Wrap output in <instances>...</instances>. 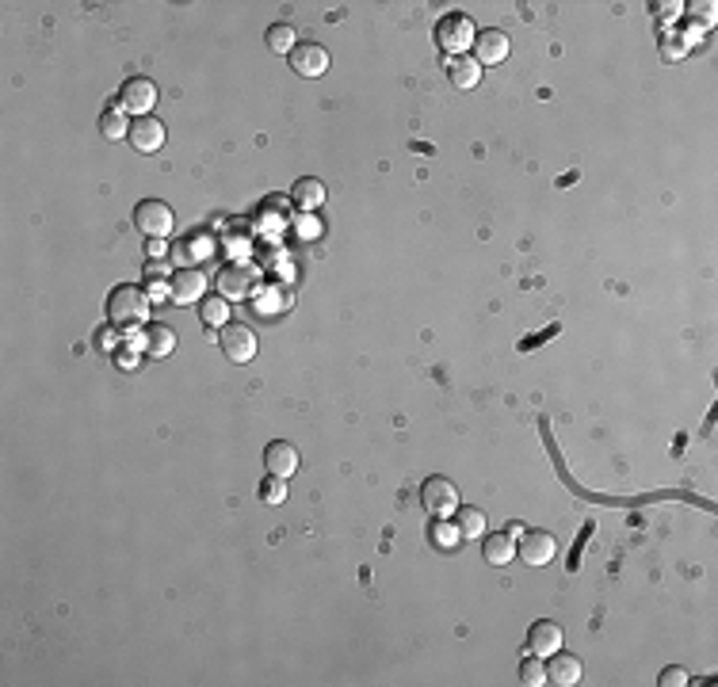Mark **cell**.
<instances>
[{"label": "cell", "instance_id": "obj_1", "mask_svg": "<svg viewBox=\"0 0 718 687\" xmlns=\"http://www.w3.org/2000/svg\"><path fill=\"white\" fill-rule=\"evenodd\" d=\"M150 313V291H141L134 283H123L107 294V321L119 329H138Z\"/></svg>", "mask_w": 718, "mask_h": 687}, {"label": "cell", "instance_id": "obj_2", "mask_svg": "<svg viewBox=\"0 0 718 687\" xmlns=\"http://www.w3.org/2000/svg\"><path fill=\"white\" fill-rule=\"evenodd\" d=\"M134 226L146 241H165L172 226H177V214H172V206L161 199H141L134 206Z\"/></svg>", "mask_w": 718, "mask_h": 687}, {"label": "cell", "instance_id": "obj_3", "mask_svg": "<svg viewBox=\"0 0 718 687\" xmlns=\"http://www.w3.org/2000/svg\"><path fill=\"white\" fill-rule=\"evenodd\" d=\"M474 23H470V15H462V12H448L443 20L436 23V46L448 58H459V54H467L470 46H474Z\"/></svg>", "mask_w": 718, "mask_h": 687}, {"label": "cell", "instance_id": "obj_4", "mask_svg": "<svg viewBox=\"0 0 718 687\" xmlns=\"http://www.w3.org/2000/svg\"><path fill=\"white\" fill-rule=\"evenodd\" d=\"M421 501H424V508L432 512L436 520H448L451 512H459V485L451 482V477H424V485H421Z\"/></svg>", "mask_w": 718, "mask_h": 687}, {"label": "cell", "instance_id": "obj_5", "mask_svg": "<svg viewBox=\"0 0 718 687\" xmlns=\"http://www.w3.org/2000/svg\"><path fill=\"white\" fill-rule=\"evenodd\" d=\"M115 104L126 111V115H134V119L153 115V107H157V85L150 81V77H131V81H123Z\"/></svg>", "mask_w": 718, "mask_h": 687}, {"label": "cell", "instance_id": "obj_6", "mask_svg": "<svg viewBox=\"0 0 718 687\" xmlns=\"http://www.w3.org/2000/svg\"><path fill=\"white\" fill-rule=\"evenodd\" d=\"M218 294L230 298V302H241L257 294V267L252 264H226L218 271Z\"/></svg>", "mask_w": 718, "mask_h": 687}, {"label": "cell", "instance_id": "obj_7", "mask_svg": "<svg viewBox=\"0 0 718 687\" xmlns=\"http://www.w3.org/2000/svg\"><path fill=\"white\" fill-rule=\"evenodd\" d=\"M218 344L226 351L230 363H252L257 359V332L241 321H230L226 329H218Z\"/></svg>", "mask_w": 718, "mask_h": 687}, {"label": "cell", "instance_id": "obj_8", "mask_svg": "<svg viewBox=\"0 0 718 687\" xmlns=\"http://www.w3.org/2000/svg\"><path fill=\"white\" fill-rule=\"evenodd\" d=\"M168 298L177 306H195V302L206 298V276L199 267H177L168 276Z\"/></svg>", "mask_w": 718, "mask_h": 687}, {"label": "cell", "instance_id": "obj_9", "mask_svg": "<svg viewBox=\"0 0 718 687\" xmlns=\"http://www.w3.org/2000/svg\"><path fill=\"white\" fill-rule=\"evenodd\" d=\"M554 554H558V542H554L550 531H523L520 535V547H516L520 562H528V565L539 569V565H550Z\"/></svg>", "mask_w": 718, "mask_h": 687}, {"label": "cell", "instance_id": "obj_10", "mask_svg": "<svg viewBox=\"0 0 718 687\" xmlns=\"http://www.w3.org/2000/svg\"><path fill=\"white\" fill-rule=\"evenodd\" d=\"M508 46H513V42H508L504 31L486 27V31H477V35H474V46H470V50H474V61H477V66H501V61L508 58Z\"/></svg>", "mask_w": 718, "mask_h": 687}, {"label": "cell", "instance_id": "obj_11", "mask_svg": "<svg viewBox=\"0 0 718 687\" xmlns=\"http://www.w3.org/2000/svg\"><path fill=\"white\" fill-rule=\"evenodd\" d=\"M302 466V455H298V447L295 443H286V439H271L268 447H264V470L271 474V477H291L295 470Z\"/></svg>", "mask_w": 718, "mask_h": 687}, {"label": "cell", "instance_id": "obj_12", "mask_svg": "<svg viewBox=\"0 0 718 687\" xmlns=\"http://www.w3.org/2000/svg\"><path fill=\"white\" fill-rule=\"evenodd\" d=\"M291 69L298 77H322L329 69V50L322 42H298L291 50Z\"/></svg>", "mask_w": 718, "mask_h": 687}, {"label": "cell", "instance_id": "obj_13", "mask_svg": "<svg viewBox=\"0 0 718 687\" xmlns=\"http://www.w3.org/2000/svg\"><path fill=\"white\" fill-rule=\"evenodd\" d=\"M165 122L161 119H153V115H141V119H134L131 122V146L138 149V153H157L165 146Z\"/></svg>", "mask_w": 718, "mask_h": 687}, {"label": "cell", "instance_id": "obj_14", "mask_svg": "<svg viewBox=\"0 0 718 687\" xmlns=\"http://www.w3.org/2000/svg\"><path fill=\"white\" fill-rule=\"evenodd\" d=\"M558 649H562V627H558V622H547V619L532 622L528 653H535V657H550V653H558Z\"/></svg>", "mask_w": 718, "mask_h": 687}, {"label": "cell", "instance_id": "obj_15", "mask_svg": "<svg viewBox=\"0 0 718 687\" xmlns=\"http://www.w3.org/2000/svg\"><path fill=\"white\" fill-rule=\"evenodd\" d=\"M482 557L489 565H508L516 557V535L513 531H493L482 538Z\"/></svg>", "mask_w": 718, "mask_h": 687}, {"label": "cell", "instance_id": "obj_16", "mask_svg": "<svg viewBox=\"0 0 718 687\" xmlns=\"http://www.w3.org/2000/svg\"><path fill=\"white\" fill-rule=\"evenodd\" d=\"M448 81L462 92H470L482 85V66L470 58V54H459V58H448Z\"/></svg>", "mask_w": 718, "mask_h": 687}, {"label": "cell", "instance_id": "obj_17", "mask_svg": "<svg viewBox=\"0 0 718 687\" xmlns=\"http://www.w3.org/2000/svg\"><path fill=\"white\" fill-rule=\"evenodd\" d=\"M547 683H558V687H573L581 683V661L569 657V653H550V664H547Z\"/></svg>", "mask_w": 718, "mask_h": 687}, {"label": "cell", "instance_id": "obj_18", "mask_svg": "<svg viewBox=\"0 0 718 687\" xmlns=\"http://www.w3.org/2000/svg\"><path fill=\"white\" fill-rule=\"evenodd\" d=\"M291 199L298 203V211H317V206L325 203V184L317 180V176H302L291 187Z\"/></svg>", "mask_w": 718, "mask_h": 687}, {"label": "cell", "instance_id": "obj_19", "mask_svg": "<svg viewBox=\"0 0 718 687\" xmlns=\"http://www.w3.org/2000/svg\"><path fill=\"white\" fill-rule=\"evenodd\" d=\"M172 351H177V332H172L168 325H161V321L146 325V356L165 359V356H172Z\"/></svg>", "mask_w": 718, "mask_h": 687}, {"label": "cell", "instance_id": "obj_20", "mask_svg": "<svg viewBox=\"0 0 718 687\" xmlns=\"http://www.w3.org/2000/svg\"><path fill=\"white\" fill-rule=\"evenodd\" d=\"M100 134H104L107 141H119V138H131V122H126V111H123L119 104H111V107H104V115H100Z\"/></svg>", "mask_w": 718, "mask_h": 687}, {"label": "cell", "instance_id": "obj_21", "mask_svg": "<svg viewBox=\"0 0 718 687\" xmlns=\"http://www.w3.org/2000/svg\"><path fill=\"white\" fill-rule=\"evenodd\" d=\"M257 298V310L268 317V313H283L286 306H291V291H286V286H279V283H268L264 291H257L252 294Z\"/></svg>", "mask_w": 718, "mask_h": 687}, {"label": "cell", "instance_id": "obj_22", "mask_svg": "<svg viewBox=\"0 0 718 687\" xmlns=\"http://www.w3.org/2000/svg\"><path fill=\"white\" fill-rule=\"evenodd\" d=\"M455 523H459L462 538H482V531H486V512H482V508H470V504H459Z\"/></svg>", "mask_w": 718, "mask_h": 687}, {"label": "cell", "instance_id": "obj_23", "mask_svg": "<svg viewBox=\"0 0 718 687\" xmlns=\"http://www.w3.org/2000/svg\"><path fill=\"white\" fill-rule=\"evenodd\" d=\"M295 46H298V31H295L291 23H276V27H268V50H276V54H286V58H291Z\"/></svg>", "mask_w": 718, "mask_h": 687}, {"label": "cell", "instance_id": "obj_24", "mask_svg": "<svg viewBox=\"0 0 718 687\" xmlns=\"http://www.w3.org/2000/svg\"><path fill=\"white\" fill-rule=\"evenodd\" d=\"M203 325L206 329H226L230 325V298H203Z\"/></svg>", "mask_w": 718, "mask_h": 687}, {"label": "cell", "instance_id": "obj_25", "mask_svg": "<svg viewBox=\"0 0 718 687\" xmlns=\"http://www.w3.org/2000/svg\"><path fill=\"white\" fill-rule=\"evenodd\" d=\"M428 535H432V547H436V550H459V542H462L459 523H448V520H436Z\"/></svg>", "mask_w": 718, "mask_h": 687}, {"label": "cell", "instance_id": "obj_26", "mask_svg": "<svg viewBox=\"0 0 718 687\" xmlns=\"http://www.w3.org/2000/svg\"><path fill=\"white\" fill-rule=\"evenodd\" d=\"M520 680L528 683V687H542V683H547V664H542V657L528 653V657L520 661Z\"/></svg>", "mask_w": 718, "mask_h": 687}, {"label": "cell", "instance_id": "obj_27", "mask_svg": "<svg viewBox=\"0 0 718 687\" xmlns=\"http://www.w3.org/2000/svg\"><path fill=\"white\" fill-rule=\"evenodd\" d=\"M260 501L264 504H283L286 501V482H283V477H264V482H260Z\"/></svg>", "mask_w": 718, "mask_h": 687}, {"label": "cell", "instance_id": "obj_28", "mask_svg": "<svg viewBox=\"0 0 718 687\" xmlns=\"http://www.w3.org/2000/svg\"><path fill=\"white\" fill-rule=\"evenodd\" d=\"M95 348L107 351V356H111V351H119V325H107V329L95 332Z\"/></svg>", "mask_w": 718, "mask_h": 687}, {"label": "cell", "instance_id": "obj_29", "mask_svg": "<svg viewBox=\"0 0 718 687\" xmlns=\"http://www.w3.org/2000/svg\"><path fill=\"white\" fill-rule=\"evenodd\" d=\"M658 683L661 687H684L688 683V673H684V668H665V673L658 676Z\"/></svg>", "mask_w": 718, "mask_h": 687}, {"label": "cell", "instance_id": "obj_30", "mask_svg": "<svg viewBox=\"0 0 718 687\" xmlns=\"http://www.w3.org/2000/svg\"><path fill=\"white\" fill-rule=\"evenodd\" d=\"M692 15H699V20L711 27L714 23V5H711V0H704V5H692Z\"/></svg>", "mask_w": 718, "mask_h": 687}, {"label": "cell", "instance_id": "obj_31", "mask_svg": "<svg viewBox=\"0 0 718 687\" xmlns=\"http://www.w3.org/2000/svg\"><path fill=\"white\" fill-rule=\"evenodd\" d=\"M661 54H665V58H673V61H677V58H684V42H677V35H673L668 42H661Z\"/></svg>", "mask_w": 718, "mask_h": 687}, {"label": "cell", "instance_id": "obj_32", "mask_svg": "<svg viewBox=\"0 0 718 687\" xmlns=\"http://www.w3.org/2000/svg\"><path fill=\"white\" fill-rule=\"evenodd\" d=\"M680 8H684V5H677V0H668V5H658V15H661V20H677Z\"/></svg>", "mask_w": 718, "mask_h": 687}, {"label": "cell", "instance_id": "obj_33", "mask_svg": "<svg viewBox=\"0 0 718 687\" xmlns=\"http://www.w3.org/2000/svg\"><path fill=\"white\" fill-rule=\"evenodd\" d=\"M150 257H153V260H165V257H168L165 241H150Z\"/></svg>", "mask_w": 718, "mask_h": 687}]
</instances>
